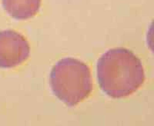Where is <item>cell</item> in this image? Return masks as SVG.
I'll return each instance as SVG.
<instances>
[{"mask_svg": "<svg viewBox=\"0 0 154 126\" xmlns=\"http://www.w3.org/2000/svg\"><path fill=\"white\" fill-rule=\"evenodd\" d=\"M97 78L101 89L108 96L123 98L140 88L145 81V73L134 53L124 48H115L99 58Z\"/></svg>", "mask_w": 154, "mask_h": 126, "instance_id": "cell-1", "label": "cell"}, {"mask_svg": "<svg viewBox=\"0 0 154 126\" xmlns=\"http://www.w3.org/2000/svg\"><path fill=\"white\" fill-rule=\"evenodd\" d=\"M49 84L55 95L69 107L78 105L93 91L89 66L73 58H63L56 62L51 70Z\"/></svg>", "mask_w": 154, "mask_h": 126, "instance_id": "cell-2", "label": "cell"}, {"mask_svg": "<svg viewBox=\"0 0 154 126\" xmlns=\"http://www.w3.org/2000/svg\"><path fill=\"white\" fill-rule=\"evenodd\" d=\"M30 46L26 39L13 30L0 31V68H12L29 58Z\"/></svg>", "mask_w": 154, "mask_h": 126, "instance_id": "cell-3", "label": "cell"}, {"mask_svg": "<svg viewBox=\"0 0 154 126\" xmlns=\"http://www.w3.org/2000/svg\"><path fill=\"white\" fill-rule=\"evenodd\" d=\"M42 0H2L3 8L9 16L17 20L34 17L40 9Z\"/></svg>", "mask_w": 154, "mask_h": 126, "instance_id": "cell-4", "label": "cell"}, {"mask_svg": "<svg viewBox=\"0 0 154 126\" xmlns=\"http://www.w3.org/2000/svg\"><path fill=\"white\" fill-rule=\"evenodd\" d=\"M146 41L149 49L154 54V20L151 23L146 35Z\"/></svg>", "mask_w": 154, "mask_h": 126, "instance_id": "cell-5", "label": "cell"}]
</instances>
